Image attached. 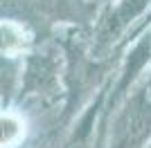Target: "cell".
<instances>
[{"label":"cell","instance_id":"cell-3","mask_svg":"<svg viewBox=\"0 0 151 148\" xmlns=\"http://www.w3.org/2000/svg\"><path fill=\"white\" fill-rule=\"evenodd\" d=\"M23 121L14 115H0V148H14L23 139Z\"/></svg>","mask_w":151,"mask_h":148},{"label":"cell","instance_id":"cell-5","mask_svg":"<svg viewBox=\"0 0 151 148\" xmlns=\"http://www.w3.org/2000/svg\"><path fill=\"white\" fill-rule=\"evenodd\" d=\"M20 45V31L14 25H0V49H16Z\"/></svg>","mask_w":151,"mask_h":148},{"label":"cell","instance_id":"cell-4","mask_svg":"<svg viewBox=\"0 0 151 148\" xmlns=\"http://www.w3.org/2000/svg\"><path fill=\"white\" fill-rule=\"evenodd\" d=\"M149 56H151V36H147L145 41L135 47V52L131 54V61H129V65H126V70H124V79H122L120 90H124V88L129 85V81H131L133 76H135V72H138V70L147 63Z\"/></svg>","mask_w":151,"mask_h":148},{"label":"cell","instance_id":"cell-6","mask_svg":"<svg viewBox=\"0 0 151 148\" xmlns=\"http://www.w3.org/2000/svg\"><path fill=\"white\" fill-rule=\"evenodd\" d=\"M149 88H151V79H149Z\"/></svg>","mask_w":151,"mask_h":148},{"label":"cell","instance_id":"cell-2","mask_svg":"<svg viewBox=\"0 0 151 148\" xmlns=\"http://www.w3.org/2000/svg\"><path fill=\"white\" fill-rule=\"evenodd\" d=\"M145 2H149V0H126V2H122V5L111 14V18L106 20V29L101 34V38H104V41H111L113 36H117L126 25H129V20H133L142 11Z\"/></svg>","mask_w":151,"mask_h":148},{"label":"cell","instance_id":"cell-1","mask_svg":"<svg viewBox=\"0 0 151 148\" xmlns=\"http://www.w3.org/2000/svg\"><path fill=\"white\" fill-rule=\"evenodd\" d=\"M151 132V105L142 97L133 99L113 128L111 148H140Z\"/></svg>","mask_w":151,"mask_h":148}]
</instances>
